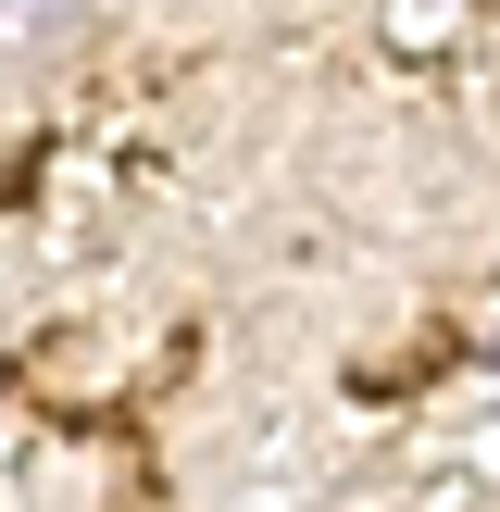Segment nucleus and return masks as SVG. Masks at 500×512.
<instances>
[{"label": "nucleus", "mask_w": 500, "mask_h": 512, "mask_svg": "<svg viewBox=\"0 0 500 512\" xmlns=\"http://www.w3.org/2000/svg\"><path fill=\"white\" fill-rule=\"evenodd\" d=\"M88 0H0V38H50V25H75Z\"/></svg>", "instance_id": "1"}]
</instances>
